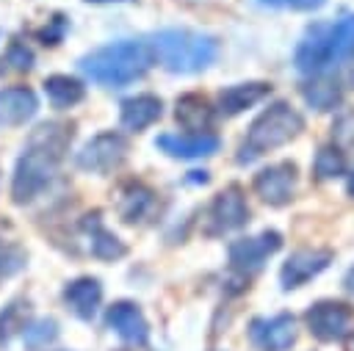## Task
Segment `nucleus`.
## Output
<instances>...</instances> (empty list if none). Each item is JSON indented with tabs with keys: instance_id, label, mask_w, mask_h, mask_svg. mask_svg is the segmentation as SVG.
Returning a JSON list of instances; mask_svg holds the SVG:
<instances>
[{
	"instance_id": "f257e3e1",
	"label": "nucleus",
	"mask_w": 354,
	"mask_h": 351,
	"mask_svg": "<svg viewBox=\"0 0 354 351\" xmlns=\"http://www.w3.org/2000/svg\"><path fill=\"white\" fill-rule=\"evenodd\" d=\"M69 141H72V127L64 122H44L36 130H30L28 144L11 177V199L17 205L36 199L47 188L58 163L64 160V152L69 149Z\"/></svg>"
},
{
	"instance_id": "f03ea898",
	"label": "nucleus",
	"mask_w": 354,
	"mask_h": 351,
	"mask_svg": "<svg viewBox=\"0 0 354 351\" xmlns=\"http://www.w3.org/2000/svg\"><path fill=\"white\" fill-rule=\"evenodd\" d=\"M155 64L152 44L144 39H122L105 47H97L80 58V72L100 86L122 88L144 77Z\"/></svg>"
},
{
	"instance_id": "7ed1b4c3",
	"label": "nucleus",
	"mask_w": 354,
	"mask_h": 351,
	"mask_svg": "<svg viewBox=\"0 0 354 351\" xmlns=\"http://www.w3.org/2000/svg\"><path fill=\"white\" fill-rule=\"evenodd\" d=\"M149 44H152L155 61L174 75L202 72L218 58V39L207 33L169 28V30H160Z\"/></svg>"
},
{
	"instance_id": "20e7f679",
	"label": "nucleus",
	"mask_w": 354,
	"mask_h": 351,
	"mask_svg": "<svg viewBox=\"0 0 354 351\" xmlns=\"http://www.w3.org/2000/svg\"><path fill=\"white\" fill-rule=\"evenodd\" d=\"M301 130H304V119L293 105H288V102L268 105L252 122V127H249V133L238 149V163H252L254 158L293 141Z\"/></svg>"
},
{
	"instance_id": "39448f33",
	"label": "nucleus",
	"mask_w": 354,
	"mask_h": 351,
	"mask_svg": "<svg viewBox=\"0 0 354 351\" xmlns=\"http://www.w3.org/2000/svg\"><path fill=\"white\" fill-rule=\"evenodd\" d=\"M124 158H127V138L122 133L105 130L80 146V152L75 155V163H77V169H83L88 174H108V171L119 169L124 163Z\"/></svg>"
},
{
	"instance_id": "423d86ee",
	"label": "nucleus",
	"mask_w": 354,
	"mask_h": 351,
	"mask_svg": "<svg viewBox=\"0 0 354 351\" xmlns=\"http://www.w3.org/2000/svg\"><path fill=\"white\" fill-rule=\"evenodd\" d=\"M307 329L315 340L321 343H335V340H346V334L351 332L354 326V310L343 301H332V298H324V301H315L307 315Z\"/></svg>"
},
{
	"instance_id": "0eeeda50",
	"label": "nucleus",
	"mask_w": 354,
	"mask_h": 351,
	"mask_svg": "<svg viewBox=\"0 0 354 351\" xmlns=\"http://www.w3.org/2000/svg\"><path fill=\"white\" fill-rule=\"evenodd\" d=\"M246 221H249V205H246L243 188L241 185H227L224 191H218L210 210H207V224H210L207 232L210 235H224V232L246 227Z\"/></svg>"
},
{
	"instance_id": "6e6552de",
	"label": "nucleus",
	"mask_w": 354,
	"mask_h": 351,
	"mask_svg": "<svg viewBox=\"0 0 354 351\" xmlns=\"http://www.w3.org/2000/svg\"><path fill=\"white\" fill-rule=\"evenodd\" d=\"M279 246H282V235L277 229H266L257 238H238L230 243V265L243 276L257 274L266 257L279 252Z\"/></svg>"
},
{
	"instance_id": "1a4fd4ad",
	"label": "nucleus",
	"mask_w": 354,
	"mask_h": 351,
	"mask_svg": "<svg viewBox=\"0 0 354 351\" xmlns=\"http://www.w3.org/2000/svg\"><path fill=\"white\" fill-rule=\"evenodd\" d=\"M296 182H299V171L296 163L282 160V163H271L266 169H260L254 174V193L271 205V207H282L293 199L296 193Z\"/></svg>"
},
{
	"instance_id": "9d476101",
	"label": "nucleus",
	"mask_w": 354,
	"mask_h": 351,
	"mask_svg": "<svg viewBox=\"0 0 354 351\" xmlns=\"http://www.w3.org/2000/svg\"><path fill=\"white\" fill-rule=\"evenodd\" d=\"M249 337L260 351H288L296 343V318L290 312L254 318L249 323Z\"/></svg>"
},
{
	"instance_id": "9b49d317",
	"label": "nucleus",
	"mask_w": 354,
	"mask_h": 351,
	"mask_svg": "<svg viewBox=\"0 0 354 351\" xmlns=\"http://www.w3.org/2000/svg\"><path fill=\"white\" fill-rule=\"evenodd\" d=\"M329 263H332V252L329 249H299V252H293L282 263V268H279L282 290L301 287L304 282H310L313 276H318Z\"/></svg>"
},
{
	"instance_id": "f8f14e48",
	"label": "nucleus",
	"mask_w": 354,
	"mask_h": 351,
	"mask_svg": "<svg viewBox=\"0 0 354 351\" xmlns=\"http://www.w3.org/2000/svg\"><path fill=\"white\" fill-rule=\"evenodd\" d=\"M329 33H332V22H315L307 28L304 39L296 47V69L304 75H318L329 66Z\"/></svg>"
},
{
	"instance_id": "ddd939ff",
	"label": "nucleus",
	"mask_w": 354,
	"mask_h": 351,
	"mask_svg": "<svg viewBox=\"0 0 354 351\" xmlns=\"http://www.w3.org/2000/svg\"><path fill=\"white\" fill-rule=\"evenodd\" d=\"M155 146L160 152H166L169 158H183V160H191V158H207L213 152H218L221 141L216 133H163L158 135Z\"/></svg>"
},
{
	"instance_id": "4468645a",
	"label": "nucleus",
	"mask_w": 354,
	"mask_h": 351,
	"mask_svg": "<svg viewBox=\"0 0 354 351\" xmlns=\"http://www.w3.org/2000/svg\"><path fill=\"white\" fill-rule=\"evenodd\" d=\"M105 323H108V329H113L130 345H144L149 340L147 318L138 310V304H133V301H116V304H111L108 312H105Z\"/></svg>"
},
{
	"instance_id": "2eb2a0df",
	"label": "nucleus",
	"mask_w": 354,
	"mask_h": 351,
	"mask_svg": "<svg viewBox=\"0 0 354 351\" xmlns=\"http://www.w3.org/2000/svg\"><path fill=\"white\" fill-rule=\"evenodd\" d=\"M39 111V99L28 86L0 88V127H19L33 119Z\"/></svg>"
},
{
	"instance_id": "dca6fc26",
	"label": "nucleus",
	"mask_w": 354,
	"mask_h": 351,
	"mask_svg": "<svg viewBox=\"0 0 354 351\" xmlns=\"http://www.w3.org/2000/svg\"><path fill=\"white\" fill-rule=\"evenodd\" d=\"M102 301V285L94 276H77L64 287V304L80 321H91Z\"/></svg>"
},
{
	"instance_id": "f3484780",
	"label": "nucleus",
	"mask_w": 354,
	"mask_h": 351,
	"mask_svg": "<svg viewBox=\"0 0 354 351\" xmlns=\"http://www.w3.org/2000/svg\"><path fill=\"white\" fill-rule=\"evenodd\" d=\"M271 94V83H263V80H252V83H235V86H227L218 91V113L224 116H238L243 113L246 108L257 105L260 99H266Z\"/></svg>"
},
{
	"instance_id": "a211bd4d",
	"label": "nucleus",
	"mask_w": 354,
	"mask_h": 351,
	"mask_svg": "<svg viewBox=\"0 0 354 351\" xmlns=\"http://www.w3.org/2000/svg\"><path fill=\"white\" fill-rule=\"evenodd\" d=\"M163 113V102L160 97L155 94H136V97H127L122 102V111H119V119H122V127L124 130H133V133H141L147 130L149 124H155Z\"/></svg>"
},
{
	"instance_id": "6ab92c4d",
	"label": "nucleus",
	"mask_w": 354,
	"mask_h": 351,
	"mask_svg": "<svg viewBox=\"0 0 354 351\" xmlns=\"http://www.w3.org/2000/svg\"><path fill=\"white\" fill-rule=\"evenodd\" d=\"M304 102L315 111H335L343 102V86L337 80V75H313L310 80H304L299 86Z\"/></svg>"
},
{
	"instance_id": "aec40b11",
	"label": "nucleus",
	"mask_w": 354,
	"mask_h": 351,
	"mask_svg": "<svg viewBox=\"0 0 354 351\" xmlns=\"http://www.w3.org/2000/svg\"><path fill=\"white\" fill-rule=\"evenodd\" d=\"M155 207V191L147 188L144 182H127L119 191V202H116V213L124 224H138L144 221Z\"/></svg>"
},
{
	"instance_id": "412c9836",
	"label": "nucleus",
	"mask_w": 354,
	"mask_h": 351,
	"mask_svg": "<svg viewBox=\"0 0 354 351\" xmlns=\"http://www.w3.org/2000/svg\"><path fill=\"white\" fill-rule=\"evenodd\" d=\"M80 227H83V232L88 235V249H91V254H94L97 260H119V257H124L127 246H124L111 229L102 227L100 213H88Z\"/></svg>"
},
{
	"instance_id": "4be33fe9",
	"label": "nucleus",
	"mask_w": 354,
	"mask_h": 351,
	"mask_svg": "<svg viewBox=\"0 0 354 351\" xmlns=\"http://www.w3.org/2000/svg\"><path fill=\"white\" fill-rule=\"evenodd\" d=\"M174 119L180 122L183 130H194V133H207L213 124V108L207 105L205 97L199 94H183L174 102Z\"/></svg>"
},
{
	"instance_id": "5701e85b",
	"label": "nucleus",
	"mask_w": 354,
	"mask_h": 351,
	"mask_svg": "<svg viewBox=\"0 0 354 351\" xmlns=\"http://www.w3.org/2000/svg\"><path fill=\"white\" fill-rule=\"evenodd\" d=\"M44 94H47L53 108L66 111V108L77 105L86 97V86L77 77H69V75H50L44 80Z\"/></svg>"
},
{
	"instance_id": "b1692460",
	"label": "nucleus",
	"mask_w": 354,
	"mask_h": 351,
	"mask_svg": "<svg viewBox=\"0 0 354 351\" xmlns=\"http://www.w3.org/2000/svg\"><path fill=\"white\" fill-rule=\"evenodd\" d=\"M354 55V14L340 17L329 33V66Z\"/></svg>"
},
{
	"instance_id": "393cba45",
	"label": "nucleus",
	"mask_w": 354,
	"mask_h": 351,
	"mask_svg": "<svg viewBox=\"0 0 354 351\" xmlns=\"http://www.w3.org/2000/svg\"><path fill=\"white\" fill-rule=\"evenodd\" d=\"M346 169H348V160H346V152H343L337 144H324V146L315 152L313 174H315L318 180L340 177V174H346Z\"/></svg>"
},
{
	"instance_id": "a878e982",
	"label": "nucleus",
	"mask_w": 354,
	"mask_h": 351,
	"mask_svg": "<svg viewBox=\"0 0 354 351\" xmlns=\"http://www.w3.org/2000/svg\"><path fill=\"white\" fill-rule=\"evenodd\" d=\"M55 337H58V323L53 318H39V321H33L22 329V340L30 351L47 348L50 343H55Z\"/></svg>"
},
{
	"instance_id": "bb28decb",
	"label": "nucleus",
	"mask_w": 354,
	"mask_h": 351,
	"mask_svg": "<svg viewBox=\"0 0 354 351\" xmlns=\"http://www.w3.org/2000/svg\"><path fill=\"white\" fill-rule=\"evenodd\" d=\"M3 64H6L11 72H28V69L33 66V50H30L25 41H11L8 50H6Z\"/></svg>"
},
{
	"instance_id": "cd10ccee",
	"label": "nucleus",
	"mask_w": 354,
	"mask_h": 351,
	"mask_svg": "<svg viewBox=\"0 0 354 351\" xmlns=\"http://www.w3.org/2000/svg\"><path fill=\"white\" fill-rule=\"evenodd\" d=\"M25 252L19 246H11V243H3L0 240V276H11L17 274L19 268H25Z\"/></svg>"
},
{
	"instance_id": "c85d7f7f",
	"label": "nucleus",
	"mask_w": 354,
	"mask_h": 351,
	"mask_svg": "<svg viewBox=\"0 0 354 351\" xmlns=\"http://www.w3.org/2000/svg\"><path fill=\"white\" fill-rule=\"evenodd\" d=\"M64 33H66V17H64V14H55L36 36H39L41 44H50V47H53V44H58V41L64 39Z\"/></svg>"
},
{
	"instance_id": "c756f323",
	"label": "nucleus",
	"mask_w": 354,
	"mask_h": 351,
	"mask_svg": "<svg viewBox=\"0 0 354 351\" xmlns=\"http://www.w3.org/2000/svg\"><path fill=\"white\" fill-rule=\"evenodd\" d=\"M285 6H290L296 11H313V8H321L324 0H285Z\"/></svg>"
},
{
	"instance_id": "7c9ffc66",
	"label": "nucleus",
	"mask_w": 354,
	"mask_h": 351,
	"mask_svg": "<svg viewBox=\"0 0 354 351\" xmlns=\"http://www.w3.org/2000/svg\"><path fill=\"white\" fill-rule=\"evenodd\" d=\"M343 287L354 296V268H348V274H346V279H343Z\"/></svg>"
},
{
	"instance_id": "2f4dec72",
	"label": "nucleus",
	"mask_w": 354,
	"mask_h": 351,
	"mask_svg": "<svg viewBox=\"0 0 354 351\" xmlns=\"http://www.w3.org/2000/svg\"><path fill=\"white\" fill-rule=\"evenodd\" d=\"M191 182H207V171H191Z\"/></svg>"
},
{
	"instance_id": "473e14b6",
	"label": "nucleus",
	"mask_w": 354,
	"mask_h": 351,
	"mask_svg": "<svg viewBox=\"0 0 354 351\" xmlns=\"http://www.w3.org/2000/svg\"><path fill=\"white\" fill-rule=\"evenodd\" d=\"M346 351H354V326H351V332L346 334Z\"/></svg>"
},
{
	"instance_id": "72a5a7b5",
	"label": "nucleus",
	"mask_w": 354,
	"mask_h": 351,
	"mask_svg": "<svg viewBox=\"0 0 354 351\" xmlns=\"http://www.w3.org/2000/svg\"><path fill=\"white\" fill-rule=\"evenodd\" d=\"M346 191H348V196H354V174H348V182H346Z\"/></svg>"
},
{
	"instance_id": "f704fd0d",
	"label": "nucleus",
	"mask_w": 354,
	"mask_h": 351,
	"mask_svg": "<svg viewBox=\"0 0 354 351\" xmlns=\"http://www.w3.org/2000/svg\"><path fill=\"white\" fill-rule=\"evenodd\" d=\"M354 58V55H351ZM348 86L354 88V61H351V66H348Z\"/></svg>"
},
{
	"instance_id": "c9c22d12",
	"label": "nucleus",
	"mask_w": 354,
	"mask_h": 351,
	"mask_svg": "<svg viewBox=\"0 0 354 351\" xmlns=\"http://www.w3.org/2000/svg\"><path fill=\"white\" fill-rule=\"evenodd\" d=\"M260 3H268V6H279V3H285V0H260Z\"/></svg>"
},
{
	"instance_id": "e433bc0d",
	"label": "nucleus",
	"mask_w": 354,
	"mask_h": 351,
	"mask_svg": "<svg viewBox=\"0 0 354 351\" xmlns=\"http://www.w3.org/2000/svg\"><path fill=\"white\" fill-rule=\"evenodd\" d=\"M88 3H108V0H88Z\"/></svg>"
}]
</instances>
